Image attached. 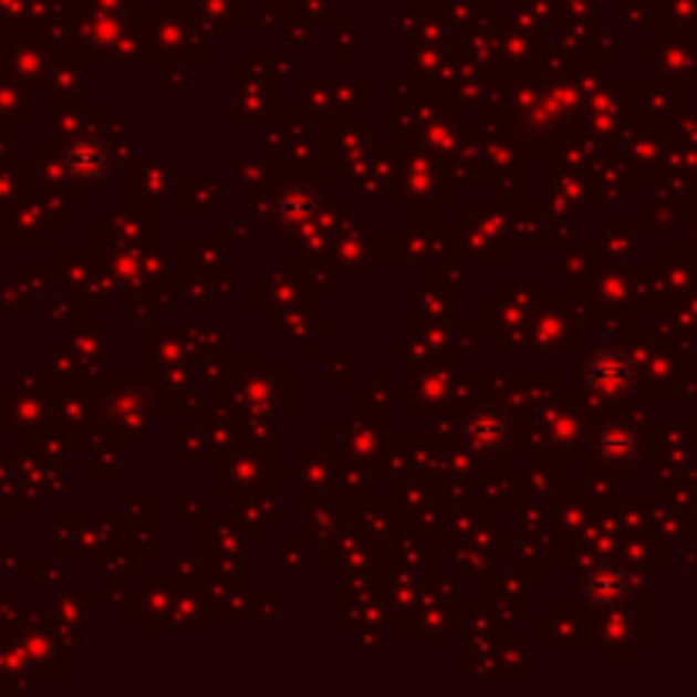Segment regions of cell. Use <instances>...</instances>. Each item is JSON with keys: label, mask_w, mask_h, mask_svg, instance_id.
<instances>
[{"label": "cell", "mask_w": 697, "mask_h": 697, "mask_svg": "<svg viewBox=\"0 0 697 697\" xmlns=\"http://www.w3.org/2000/svg\"><path fill=\"white\" fill-rule=\"evenodd\" d=\"M630 378H633V371H630V361L616 351H606V354H599L592 361V371H589V382L599 388V392H606V395H616V392H626L630 388Z\"/></svg>", "instance_id": "1"}, {"label": "cell", "mask_w": 697, "mask_h": 697, "mask_svg": "<svg viewBox=\"0 0 697 697\" xmlns=\"http://www.w3.org/2000/svg\"><path fill=\"white\" fill-rule=\"evenodd\" d=\"M589 592H592L599 602H620V599H626V575H623L620 569H613V565L599 569V572H592V579H589Z\"/></svg>", "instance_id": "2"}]
</instances>
